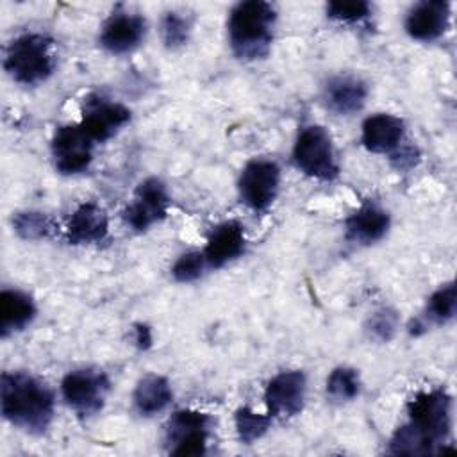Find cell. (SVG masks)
<instances>
[{
  "mask_svg": "<svg viewBox=\"0 0 457 457\" xmlns=\"http://www.w3.org/2000/svg\"><path fill=\"white\" fill-rule=\"evenodd\" d=\"M54 393L27 371H4L0 411L5 421L27 434H43L54 420Z\"/></svg>",
  "mask_w": 457,
  "mask_h": 457,
  "instance_id": "obj_1",
  "label": "cell"
},
{
  "mask_svg": "<svg viewBox=\"0 0 457 457\" xmlns=\"http://www.w3.org/2000/svg\"><path fill=\"white\" fill-rule=\"evenodd\" d=\"M277 11L264 0H245L232 7L227 21L228 45L241 61L264 59L273 43Z\"/></svg>",
  "mask_w": 457,
  "mask_h": 457,
  "instance_id": "obj_2",
  "label": "cell"
},
{
  "mask_svg": "<svg viewBox=\"0 0 457 457\" xmlns=\"http://www.w3.org/2000/svg\"><path fill=\"white\" fill-rule=\"evenodd\" d=\"M407 434L420 455L439 453L452 428V396L443 389L414 395L407 403Z\"/></svg>",
  "mask_w": 457,
  "mask_h": 457,
  "instance_id": "obj_3",
  "label": "cell"
},
{
  "mask_svg": "<svg viewBox=\"0 0 457 457\" xmlns=\"http://www.w3.org/2000/svg\"><path fill=\"white\" fill-rule=\"evenodd\" d=\"M52 46L54 41L46 34H20L5 48L4 70L21 86H39L46 82L55 70Z\"/></svg>",
  "mask_w": 457,
  "mask_h": 457,
  "instance_id": "obj_4",
  "label": "cell"
},
{
  "mask_svg": "<svg viewBox=\"0 0 457 457\" xmlns=\"http://www.w3.org/2000/svg\"><path fill=\"white\" fill-rule=\"evenodd\" d=\"M293 162L303 175L318 180H334L339 175L332 137L316 123L300 129L293 145Z\"/></svg>",
  "mask_w": 457,
  "mask_h": 457,
  "instance_id": "obj_5",
  "label": "cell"
},
{
  "mask_svg": "<svg viewBox=\"0 0 457 457\" xmlns=\"http://www.w3.org/2000/svg\"><path fill=\"white\" fill-rule=\"evenodd\" d=\"M109 391V377L96 368L68 371L61 382L62 400L79 418H91L98 414L105 405Z\"/></svg>",
  "mask_w": 457,
  "mask_h": 457,
  "instance_id": "obj_6",
  "label": "cell"
},
{
  "mask_svg": "<svg viewBox=\"0 0 457 457\" xmlns=\"http://www.w3.org/2000/svg\"><path fill=\"white\" fill-rule=\"evenodd\" d=\"M212 418L193 409L175 411L166 423V443L171 455L196 457L207 450Z\"/></svg>",
  "mask_w": 457,
  "mask_h": 457,
  "instance_id": "obj_7",
  "label": "cell"
},
{
  "mask_svg": "<svg viewBox=\"0 0 457 457\" xmlns=\"http://www.w3.org/2000/svg\"><path fill=\"white\" fill-rule=\"evenodd\" d=\"M168 207L166 184L157 177H146L136 186L132 200L123 211V220L132 230L145 232L168 216Z\"/></svg>",
  "mask_w": 457,
  "mask_h": 457,
  "instance_id": "obj_8",
  "label": "cell"
},
{
  "mask_svg": "<svg viewBox=\"0 0 457 457\" xmlns=\"http://www.w3.org/2000/svg\"><path fill=\"white\" fill-rule=\"evenodd\" d=\"M280 186V168L271 159H252L245 164L237 179L241 202L255 211H266L277 198Z\"/></svg>",
  "mask_w": 457,
  "mask_h": 457,
  "instance_id": "obj_9",
  "label": "cell"
},
{
  "mask_svg": "<svg viewBox=\"0 0 457 457\" xmlns=\"http://www.w3.org/2000/svg\"><path fill=\"white\" fill-rule=\"evenodd\" d=\"M95 141L86 134L80 123L62 125L52 137L54 166L62 175H75L86 171L93 161Z\"/></svg>",
  "mask_w": 457,
  "mask_h": 457,
  "instance_id": "obj_10",
  "label": "cell"
},
{
  "mask_svg": "<svg viewBox=\"0 0 457 457\" xmlns=\"http://www.w3.org/2000/svg\"><path fill=\"white\" fill-rule=\"evenodd\" d=\"M307 393V378L300 370L280 371L266 384L264 403L271 418L287 420L302 412Z\"/></svg>",
  "mask_w": 457,
  "mask_h": 457,
  "instance_id": "obj_11",
  "label": "cell"
},
{
  "mask_svg": "<svg viewBox=\"0 0 457 457\" xmlns=\"http://www.w3.org/2000/svg\"><path fill=\"white\" fill-rule=\"evenodd\" d=\"M129 121L130 109L120 102L107 100L102 95H91L84 102L80 127L95 143L111 139Z\"/></svg>",
  "mask_w": 457,
  "mask_h": 457,
  "instance_id": "obj_12",
  "label": "cell"
},
{
  "mask_svg": "<svg viewBox=\"0 0 457 457\" xmlns=\"http://www.w3.org/2000/svg\"><path fill=\"white\" fill-rule=\"evenodd\" d=\"M146 21L137 12L114 11L102 25L98 43L100 46L114 55L129 54L137 48L145 37Z\"/></svg>",
  "mask_w": 457,
  "mask_h": 457,
  "instance_id": "obj_13",
  "label": "cell"
},
{
  "mask_svg": "<svg viewBox=\"0 0 457 457\" xmlns=\"http://www.w3.org/2000/svg\"><path fill=\"white\" fill-rule=\"evenodd\" d=\"M450 27V4L443 0H425L411 7L405 18V32L423 43L439 39Z\"/></svg>",
  "mask_w": 457,
  "mask_h": 457,
  "instance_id": "obj_14",
  "label": "cell"
},
{
  "mask_svg": "<svg viewBox=\"0 0 457 457\" xmlns=\"http://www.w3.org/2000/svg\"><path fill=\"white\" fill-rule=\"evenodd\" d=\"M109 236V216L95 202L80 204L66 223V241L73 246L98 245Z\"/></svg>",
  "mask_w": 457,
  "mask_h": 457,
  "instance_id": "obj_15",
  "label": "cell"
},
{
  "mask_svg": "<svg viewBox=\"0 0 457 457\" xmlns=\"http://www.w3.org/2000/svg\"><path fill=\"white\" fill-rule=\"evenodd\" d=\"M391 227V216L378 204L368 200L345 220V236L355 245H373L380 241Z\"/></svg>",
  "mask_w": 457,
  "mask_h": 457,
  "instance_id": "obj_16",
  "label": "cell"
},
{
  "mask_svg": "<svg viewBox=\"0 0 457 457\" xmlns=\"http://www.w3.org/2000/svg\"><path fill=\"white\" fill-rule=\"evenodd\" d=\"M245 227L236 220H227L211 230L202 253L207 266L218 270L237 259L245 252Z\"/></svg>",
  "mask_w": 457,
  "mask_h": 457,
  "instance_id": "obj_17",
  "label": "cell"
},
{
  "mask_svg": "<svg viewBox=\"0 0 457 457\" xmlns=\"http://www.w3.org/2000/svg\"><path fill=\"white\" fill-rule=\"evenodd\" d=\"M405 139V123L389 112H377L364 120L361 143L371 154H393Z\"/></svg>",
  "mask_w": 457,
  "mask_h": 457,
  "instance_id": "obj_18",
  "label": "cell"
},
{
  "mask_svg": "<svg viewBox=\"0 0 457 457\" xmlns=\"http://www.w3.org/2000/svg\"><path fill=\"white\" fill-rule=\"evenodd\" d=\"M368 98V86L355 75H336L323 87L327 109L337 116H350L362 109Z\"/></svg>",
  "mask_w": 457,
  "mask_h": 457,
  "instance_id": "obj_19",
  "label": "cell"
},
{
  "mask_svg": "<svg viewBox=\"0 0 457 457\" xmlns=\"http://www.w3.org/2000/svg\"><path fill=\"white\" fill-rule=\"evenodd\" d=\"M34 300L20 289H4L0 293V337L27 328L36 318Z\"/></svg>",
  "mask_w": 457,
  "mask_h": 457,
  "instance_id": "obj_20",
  "label": "cell"
},
{
  "mask_svg": "<svg viewBox=\"0 0 457 457\" xmlns=\"http://www.w3.org/2000/svg\"><path fill=\"white\" fill-rule=\"evenodd\" d=\"M173 400V391L166 377L157 373L143 375L132 393V405L139 416L150 418L162 412Z\"/></svg>",
  "mask_w": 457,
  "mask_h": 457,
  "instance_id": "obj_21",
  "label": "cell"
},
{
  "mask_svg": "<svg viewBox=\"0 0 457 457\" xmlns=\"http://www.w3.org/2000/svg\"><path fill=\"white\" fill-rule=\"evenodd\" d=\"M327 396L332 402L346 403L352 402L361 391V378L353 368L337 366L327 377Z\"/></svg>",
  "mask_w": 457,
  "mask_h": 457,
  "instance_id": "obj_22",
  "label": "cell"
},
{
  "mask_svg": "<svg viewBox=\"0 0 457 457\" xmlns=\"http://www.w3.org/2000/svg\"><path fill=\"white\" fill-rule=\"evenodd\" d=\"M271 420L273 418L268 412L266 414L255 412L248 405L239 407L234 414V425H236L239 441L245 445H252V443L259 441L270 430Z\"/></svg>",
  "mask_w": 457,
  "mask_h": 457,
  "instance_id": "obj_23",
  "label": "cell"
},
{
  "mask_svg": "<svg viewBox=\"0 0 457 457\" xmlns=\"http://www.w3.org/2000/svg\"><path fill=\"white\" fill-rule=\"evenodd\" d=\"M14 232L27 241L45 239L54 232V221L50 216L39 211H21L12 216Z\"/></svg>",
  "mask_w": 457,
  "mask_h": 457,
  "instance_id": "obj_24",
  "label": "cell"
},
{
  "mask_svg": "<svg viewBox=\"0 0 457 457\" xmlns=\"http://www.w3.org/2000/svg\"><path fill=\"white\" fill-rule=\"evenodd\" d=\"M457 309V295H455V284L448 282L439 286L427 302V316L434 323H448L453 320Z\"/></svg>",
  "mask_w": 457,
  "mask_h": 457,
  "instance_id": "obj_25",
  "label": "cell"
},
{
  "mask_svg": "<svg viewBox=\"0 0 457 457\" xmlns=\"http://www.w3.org/2000/svg\"><path fill=\"white\" fill-rule=\"evenodd\" d=\"M191 32V20L184 16V12L170 11L161 20V37L166 48L177 50L184 46L189 39Z\"/></svg>",
  "mask_w": 457,
  "mask_h": 457,
  "instance_id": "obj_26",
  "label": "cell"
},
{
  "mask_svg": "<svg viewBox=\"0 0 457 457\" xmlns=\"http://www.w3.org/2000/svg\"><path fill=\"white\" fill-rule=\"evenodd\" d=\"M396 328H398V314L389 307H382L375 311L366 321L368 336L380 343H387L396 334Z\"/></svg>",
  "mask_w": 457,
  "mask_h": 457,
  "instance_id": "obj_27",
  "label": "cell"
},
{
  "mask_svg": "<svg viewBox=\"0 0 457 457\" xmlns=\"http://www.w3.org/2000/svg\"><path fill=\"white\" fill-rule=\"evenodd\" d=\"M205 268H207V262L202 252H186L173 262L171 277L180 284L195 282L204 275Z\"/></svg>",
  "mask_w": 457,
  "mask_h": 457,
  "instance_id": "obj_28",
  "label": "cell"
},
{
  "mask_svg": "<svg viewBox=\"0 0 457 457\" xmlns=\"http://www.w3.org/2000/svg\"><path fill=\"white\" fill-rule=\"evenodd\" d=\"M371 14L368 2H330L327 4V16L339 23H359Z\"/></svg>",
  "mask_w": 457,
  "mask_h": 457,
  "instance_id": "obj_29",
  "label": "cell"
},
{
  "mask_svg": "<svg viewBox=\"0 0 457 457\" xmlns=\"http://www.w3.org/2000/svg\"><path fill=\"white\" fill-rule=\"evenodd\" d=\"M134 343L141 350H146L152 345V330L148 325H145V323L134 325Z\"/></svg>",
  "mask_w": 457,
  "mask_h": 457,
  "instance_id": "obj_30",
  "label": "cell"
}]
</instances>
